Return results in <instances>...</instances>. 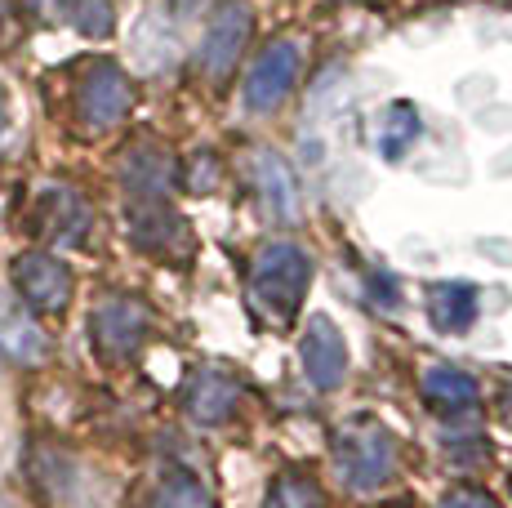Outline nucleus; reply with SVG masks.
<instances>
[{"label":"nucleus","mask_w":512,"mask_h":508,"mask_svg":"<svg viewBox=\"0 0 512 508\" xmlns=\"http://www.w3.org/2000/svg\"><path fill=\"white\" fill-rule=\"evenodd\" d=\"M428 317L441 335H464L477 321V290L468 281H437L428 290Z\"/></svg>","instance_id":"13"},{"label":"nucleus","mask_w":512,"mask_h":508,"mask_svg":"<svg viewBox=\"0 0 512 508\" xmlns=\"http://www.w3.org/2000/svg\"><path fill=\"white\" fill-rule=\"evenodd\" d=\"M76 27L85 36H107L112 32V5L107 0H81L76 5Z\"/></svg>","instance_id":"18"},{"label":"nucleus","mask_w":512,"mask_h":508,"mask_svg":"<svg viewBox=\"0 0 512 508\" xmlns=\"http://www.w3.org/2000/svg\"><path fill=\"white\" fill-rule=\"evenodd\" d=\"M299 361H303V375H308L312 388H321V393L339 388L343 375H348V339H343V330L334 326L326 312L308 317V330H303V339H299Z\"/></svg>","instance_id":"6"},{"label":"nucleus","mask_w":512,"mask_h":508,"mask_svg":"<svg viewBox=\"0 0 512 508\" xmlns=\"http://www.w3.org/2000/svg\"><path fill=\"white\" fill-rule=\"evenodd\" d=\"M9 116H14V103H9V90L0 85V134L9 130Z\"/></svg>","instance_id":"20"},{"label":"nucleus","mask_w":512,"mask_h":508,"mask_svg":"<svg viewBox=\"0 0 512 508\" xmlns=\"http://www.w3.org/2000/svg\"><path fill=\"white\" fill-rule=\"evenodd\" d=\"M504 424L512 428V388H508V397H504Z\"/></svg>","instance_id":"21"},{"label":"nucleus","mask_w":512,"mask_h":508,"mask_svg":"<svg viewBox=\"0 0 512 508\" xmlns=\"http://www.w3.org/2000/svg\"><path fill=\"white\" fill-rule=\"evenodd\" d=\"M250 41V9L245 5H223L214 14V23L205 27V41H201V67L210 76H223L236 67V54L245 50Z\"/></svg>","instance_id":"8"},{"label":"nucleus","mask_w":512,"mask_h":508,"mask_svg":"<svg viewBox=\"0 0 512 508\" xmlns=\"http://www.w3.org/2000/svg\"><path fill=\"white\" fill-rule=\"evenodd\" d=\"M14 286L27 308L36 312H63L72 304V272L63 259L45 250H27L14 259Z\"/></svg>","instance_id":"5"},{"label":"nucleus","mask_w":512,"mask_h":508,"mask_svg":"<svg viewBox=\"0 0 512 508\" xmlns=\"http://www.w3.org/2000/svg\"><path fill=\"white\" fill-rule=\"evenodd\" d=\"M312 290V259L290 241H272L254 254L250 268V304L272 326H290Z\"/></svg>","instance_id":"1"},{"label":"nucleus","mask_w":512,"mask_h":508,"mask_svg":"<svg viewBox=\"0 0 512 508\" xmlns=\"http://www.w3.org/2000/svg\"><path fill=\"white\" fill-rule=\"evenodd\" d=\"M147 330H152V312L139 299H103L90 317V335L107 361H125L130 353H139Z\"/></svg>","instance_id":"4"},{"label":"nucleus","mask_w":512,"mask_h":508,"mask_svg":"<svg viewBox=\"0 0 512 508\" xmlns=\"http://www.w3.org/2000/svg\"><path fill=\"white\" fill-rule=\"evenodd\" d=\"M130 103H134V90L121 67L116 63L90 67V76L81 81V121L90 125V130H112V125H121Z\"/></svg>","instance_id":"7"},{"label":"nucleus","mask_w":512,"mask_h":508,"mask_svg":"<svg viewBox=\"0 0 512 508\" xmlns=\"http://www.w3.org/2000/svg\"><path fill=\"white\" fill-rule=\"evenodd\" d=\"M36 223L49 241H81L90 228V205L72 188H45L36 197Z\"/></svg>","instance_id":"11"},{"label":"nucleus","mask_w":512,"mask_h":508,"mask_svg":"<svg viewBox=\"0 0 512 508\" xmlns=\"http://www.w3.org/2000/svg\"><path fill=\"white\" fill-rule=\"evenodd\" d=\"M254 188H259L263 210L277 223L299 219V183H294V170L277 152H254Z\"/></svg>","instance_id":"10"},{"label":"nucleus","mask_w":512,"mask_h":508,"mask_svg":"<svg viewBox=\"0 0 512 508\" xmlns=\"http://www.w3.org/2000/svg\"><path fill=\"white\" fill-rule=\"evenodd\" d=\"M437 508H499L490 495H477V491H450V495H441Z\"/></svg>","instance_id":"19"},{"label":"nucleus","mask_w":512,"mask_h":508,"mask_svg":"<svg viewBox=\"0 0 512 508\" xmlns=\"http://www.w3.org/2000/svg\"><path fill=\"white\" fill-rule=\"evenodd\" d=\"M263 508H326V495L308 473H281Z\"/></svg>","instance_id":"16"},{"label":"nucleus","mask_w":512,"mask_h":508,"mask_svg":"<svg viewBox=\"0 0 512 508\" xmlns=\"http://www.w3.org/2000/svg\"><path fill=\"white\" fill-rule=\"evenodd\" d=\"M423 397H428V402L437 406L441 415H459V410H472V406H477L481 388H477V379H472L468 370L437 361V366L423 370Z\"/></svg>","instance_id":"14"},{"label":"nucleus","mask_w":512,"mask_h":508,"mask_svg":"<svg viewBox=\"0 0 512 508\" xmlns=\"http://www.w3.org/2000/svg\"><path fill=\"white\" fill-rule=\"evenodd\" d=\"M147 508H214V504H210V495H205V486L196 482V477L170 473L161 486H156V495L147 500Z\"/></svg>","instance_id":"17"},{"label":"nucleus","mask_w":512,"mask_h":508,"mask_svg":"<svg viewBox=\"0 0 512 508\" xmlns=\"http://www.w3.org/2000/svg\"><path fill=\"white\" fill-rule=\"evenodd\" d=\"M0 353L23 361V366H36V361H45V353H49L45 330L36 326L32 312L18 308L5 290H0Z\"/></svg>","instance_id":"12"},{"label":"nucleus","mask_w":512,"mask_h":508,"mask_svg":"<svg viewBox=\"0 0 512 508\" xmlns=\"http://www.w3.org/2000/svg\"><path fill=\"white\" fill-rule=\"evenodd\" d=\"M334 459L352 491H379L397 473V442L379 419H352L334 433Z\"/></svg>","instance_id":"2"},{"label":"nucleus","mask_w":512,"mask_h":508,"mask_svg":"<svg viewBox=\"0 0 512 508\" xmlns=\"http://www.w3.org/2000/svg\"><path fill=\"white\" fill-rule=\"evenodd\" d=\"M299 67H303V45L299 41L281 36V41L263 45V54L254 58V67L245 72V90H241L245 112L263 116V112H272V107H281L285 94H290L294 81H299Z\"/></svg>","instance_id":"3"},{"label":"nucleus","mask_w":512,"mask_h":508,"mask_svg":"<svg viewBox=\"0 0 512 508\" xmlns=\"http://www.w3.org/2000/svg\"><path fill=\"white\" fill-rule=\"evenodd\" d=\"M419 134H423L419 107H415V103H406V99H397V103L383 107L379 130H374V148H379L383 161L397 165V161H406V152L419 143Z\"/></svg>","instance_id":"15"},{"label":"nucleus","mask_w":512,"mask_h":508,"mask_svg":"<svg viewBox=\"0 0 512 508\" xmlns=\"http://www.w3.org/2000/svg\"><path fill=\"white\" fill-rule=\"evenodd\" d=\"M236 402H241V384H236L232 375H223V370L205 366V370H196V375L187 379L183 406H187V415H192L196 424H205V428L223 424V419H232Z\"/></svg>","instance_id":"9"}]
</instances>
